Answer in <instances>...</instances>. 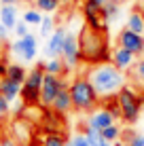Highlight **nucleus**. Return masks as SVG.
I'll return each mask as SVG.
<instances>
[{"label":"nucleus","mask_w":144,"mask_h":146,"mask_svg":"<svg viewBox=\"0 0 144 146\" xmlns=\"http://www.w3.org/2000/svg\"><path fill=\"white\" fill-rule=\"evenodd\" d=\"M85 76L91 80L93 89L98 91L102 102L108 100V98H115V95L125 87V72L119 70L112 62H104V64L89 66Z\"/></svg>","instance_id":"1"},{"label":"nucleus","mask_w":144,"mask_h":146,"mask_svg":"<svg viewBox=\"0 0 144 146\" xmlns=\"http://www.w3.org/2000/svg\"><path fill=\"white\" fill-rule=\"evenodd\" d=\"M78 47H81V57L87 66L110 62V57H112V49H110V42H108V32L93 30L87 23L78 32Z\"/></svg>","instance_id":"2"},{"label":"nucleus","mask_w":144,"mask_h":146,"mask_svg":"<svg viewBox=\"0 0 144 146\" xmlns=\"http://www.w3.org/2000/svg\"><path fill=\"white\" fill-rule=\"evenodd\" d=\"M70 95H72V104L76 112H93L98 108V104L102 102L98 91L93 89L91 80L85 74H78L70 80Z\"/></svg>","instance_id":"3"},{"label":"nucleus","mask_w":144,"mask_h":146,"mask_svg":"<svg viewBox=\"0 0 144 146\" xmlns=\"http://www.w3.org/2000/svg\"><path fill=\"white\" fill-rule=\"evenodd\" d=\"M42 80H44V68H42V64H36V66L28 72V76L21 85V95H19V98L23 100L26 106H40Z\"/></svg>","instance_id":"4"},{"label":"nucleus","mask_w":144,"mask_h":146,"mask_svg":"<svg viewBox=\"0 0 144 146\" xmlns=\"http://www.w3.org/2000/svg\"><path fill=\"white\" fill-rule=\"evenodd\" d=\"M117 100H119V106H121V112H123V121L125 123L133 125L140 117V110H142V95L136 91L133 87H123L121 91L117 93Z\"/></svg>","instance_id":"5"},{"label":"nucleus","mask_w":144,"mask_h":146,"mask_svg":"<svg viewBox=\"0 0 144 146\" xmlns=\"http://www.w3.org/2000/svg\"><path fill=\"white\" fill-rule=\"evenodd\" d=\"M68 80L64 76H55V74H49L44 72V80H42V87H40V106L42 108H51L53 102H55L57 93L62 91L64 87H68Z\"/></svg>","instance_id":"6"},{"label":"nucleus","mask_w":144,"mask_h":146,"mask_svg":"<svg viewBox=\"0 0 144 146\" xmlns=\"http://www.w3.org/2000/svg\"><path fill=\"white\" fill-rule=\"evenodd\" d=\"M62 59H64V64L68 66V70H76L83 64L81 47H78V34L68 32L66 42H64V51H62Z\"/></svg>","instance_id":"7"},{"label":"nucleus","mask_w":144,"mask_h":146,"mask_svg":"<svg viewBox=\"0 0 144 146\" xmlns=\"http://www.w3.org/2000/svg\"><path fill=\"white\" fill-rule=\"evenodd\" d=\"M117 44L127 51H131L136 57L144 55V34H138L129 28H123L121 32L117 34Z\"/></svg>","instance_id":"8"},{"label":"nucleus","mask_w":144,"mask_h":146,"mask_svg":"<svg viewBox=\"0 0 144 146\" xmlns=\"http://www.w3.org/2000/svg\"><path fill=\"white\" fill-rule=\"evenodd\" d=\"M83 19H85V23L89 28L108 32V26H110V23L104 19L102 7H98V4L91 2V0H83Z\"/></svg>","instance_id":"9"},{"label":"nucleus","mask_w":144,"mask_h":146,"mask_svg":"<svg viewBox=\"0 0 144 146\" xmlns=\"http://www.w3.org/2000/svg\"><path fill=\"white\" fill-rule=\"evenodd\" d=\"M11 51L13 55H17L21 62H32L38 53V40L34 34H26L23 38H17L11 44Z\"/></svg>","instance_id":"10"},{"label":"nucleus","mask_w":144,"mask_h":146,"mask_svg":"<svg viewBox=\"0 0 144 146\" xmlns=\"http://www.w3.org/2000/svg\"><path fill=\"white\" fill-rule=\"evenodd\" d=\"M66 36H68V30H66V28H55V32L47 38V44H44V55H47V57H62Z\"/></svg>","instance_id":"11"},{"label":"nucleus","mask_w":144,"mask_h":146,"mask_svg":"<svg viewBox=\"0 0 144 146\" xmlns=\"http://www.w3.org/2000/svg\"><path fill=\"white\" fill-rule=\"evenodd\" d=\"M115 121L117 119L110 114V110H108L106 106H102V108H96L93 112H89L87 127H93V129H98V131H102V129H106L108 125H112Z\"/></svg>","instance_id":"12"},{"label":"nucleus","mask_w":144,"mask_h":146,"mask_svg":"<svg viewBox=\"0 0 144 146\" xmlns=\"http://www.w3.org/2000/svg\"><path fill=\"white\" fill-rule=\"evenodd\" d=\"M110 62L115 64L119 70L127 72V70H131L133 64H136V55H133L131 51H127V49H123V47H119V44H117V49H112Z\"/></svg>","instance_id":"13"},{"label":"nucleus","mask_w":144,"mask_h":146,"mask_svg":"<svg viewBox=\"0 0 144 146\" xmlns=\"http://www.w3.org/2000/svg\"><path fill=\"white\" fill-rule=\"evenodd\" d=\"M53 110H55L57 114H62V117H66L68 112H72L74 110V104H72V95H70V85L68 87H64L62 91L57 93L55 102H53Z\"/></svg>","instance_id":"14"},{"label":"nucleus","mask_w":144,"mask_h":146,"mask_svg":"<svg viewBox=\"0 0 144 146\" xmlns=\"http://www.w3.org/2000/svg\"><path fill=\"white\" fill-rule=\"evenodd\" d=\"M0 93H2L9 102H13L15 98L21 95V83H15V80L9 78V76H0Z\"/></svg>","instance_id":"15"},{"label":"nucleus","mask_w":144,"mask_h":146,"mask_svg":"<svg viewBox=\"0 0 144 146\" xmlns=\"http://www.w3.org/2000/svg\"><path fill=\"white\" fill-rule=\"evenodd\" d=\"M42 68H44V72L55 74V76H64V74L70 72V70H68V66L64 64L62 57H49V62H44Z\"/></svg>","instance_id":"16"},{"label":"nucleus","mask_w":144,"mask_h":146,"mask_svg":"<svg viewBox=\"0 0 144 146\" xmlns=\"http://www.w3.org/2000/svg\"><path fill=\"white\" fill-rule=\"evenodd\" d=\"M0 23H4L9 30H15V26H17V9H15V4H4L0 9Z\"/></svg>","instance_id":"17"},{"label":"nucleus","mask_w":144,"mask_h":146,"mask_svg":"<svg viewBox=\"0 0 144 146\" xmlns=\"http://www.w3.org/2000/svg\"><path fill=\"white\" fill-rule=\"evenodd\" d=\"M102 13H104V19H106L108 23H112L115 19H119V13H121L119 0H108V2L102 7Z\"/></svg>","instance_id":"18"},{"label":"nucleus","mask_w":144,"mask_h":146,"mask_svg":"<svg viewBox=\"0 0 144 146\" xmlns=\"http://www.w3.org/2000/svg\"><path fill=\"white\" fill-rule=\"evenodd\" d=\"M83 131H85L87 138H89V146H110V142H108V140L104 138V133L98 131V129L87 127V125H85V129H83Z\"/></svg>","instance_id":"19"},{"label":"nucleus","mask_w":144,"mask_h":146,"mask_svg":"<svg viewBox=\"0 0 144 146\" xmlns=\"http://www.w3.org/2000/svg\"><path fill=\"white\" fill-rule=\"evenodd\" d=\"M125 28H129L133 32H138V34H144V15L140 11H131L129 17H127V26Z\"/></svg>","instance_id":"20"},{"label":"nucleus","mask_w":144,"mask_h":146,"mask_svg":"<svg viewBox=\"0 0 144 146\" xmlns=\"http://www.w3.org/2000/svg\"><path fill=\"white\" fill-rule=\"evenodd\" d=\"M4 76H9V78H13L15 83H21V85H23V80H26L28 72H26V68H23L21 64H9L7 74H4Z\"/></svg>","instance_id":"21"},{"label":"nucleus","mask_w":144,"mask_h":146,"mask_svg":"<svg viewBox=\"0 0 144 146\" xmlns=\"http://www.w3.org/2000/svg\"><path fill=\"white\" fill-rule=\"evenodd\" d=\"M34 7L40 13H55L62 7V0H34Z\"/></svg>","instance_id":"22"},{"label":"nucleus","mask_w":144,"mask_h":146,"mask_svg":"<svg viewBox=\"0 0 144 146\" xmlns=\"http://www.w3.org/2000/svg\"><path fill=\"white\" fill-rule=\"evenodd\" d=\"M40 146H66V138H64L62 133H57V131H49L42 138Z\"/></svg>","instance_id":"23"},{"label":"nucleus","mask_w":144,"mask_h":146,"mask_svg":"<svg viewBox=\"0 0 144 146\" xmlns=\"http://www.w3.org/2000/svg\"><path fill=\"white\" fill-rule=\"evenodd\" d=\"M44 15H40V11L38 9H28L26 13H23V21L28 23V26H40Z\"/></svg>","instance_id":"24"},{"label":"nucleus","mask_w":144,"mask_h":146,"mask_svg":"<svg viewBox=\"0 0 144 146\" xmlns=\"http://www.w3.org/2000/svg\"><path fill=\"white\" fill-rule=\"evenodd\" d=\"M104 106H106L108 110H110V114L115 117L117 121H123V112H121V106H119V100H117V95L115 98H108V100H104Z\"/></svg>","instance_id":"25"},{"label":"nucleus","mask_w":144,"mask_h":146,"mask_svg":"<svg viewBox=\"0 0 144 146\" xmlns=\"http://www.w3.org/2000/svg\"><path fill=\"white\" fill-rule=\"evenodd\" d=\"M38 28H40V36L49 38L53 32H55V21H53V19L49 17V13H47V15L42 17V21H40V26H38Z\"/></svg>","instance_id":"26"},{"label":"nucleus","mask_w":144,"mask_h":146,"mask_svg":"<svg viewBox=\"0 0 144 146\" xmlns=\"http://www.w3.org/2000/svg\"><path fill=\"white\" fill-rule=\"evenodd\" d=\"M102 133H104V138H106L108 142L112 144V142H117V140L121 138V133H123V131H121V127H119L117 123H112V125H108L106 129H102Z\"/></svg>","instance_id":"27"},{"label":"nucleus","mask_w":144,"mask_h":146,"mask_svg":"<svg viewBox=\"0 0 144 146\" xmlns=\"http://www.w3.org/2000/svg\"><path fill=\"white\" fill-rule=\"evenodd\" d=\"M131 78L136 80L138 85L144 89V57L138 59L136 64H133V72H131Z\"/></svg>","instance_id":"28"},{"label":"nucleus","mask_w":144,"mask_h":146,"mask_svg":"<svg viewBox=\"0 0 144 146\" xmlns=\"http://www.w3.org/2000/svg\"><path fill=\"white\" fill-rule=\"evenodd\" d=\"M125 144H127V146H144V133L131 131V135L125 140Z\"/></svg>","instance_id":"29"},{"label":"nucleus","mask_w":144,"mask_h":146,"mask_svg":"<svg viewBox=\"0 0 144 146\" xmlns=\"http://www.w3.org/2000/svg\"><path fill=\"white\" fill-rule=\"evenodd\" d=\"M70 140H72V144H74V146H89V138H87V133H85V131L74 133Z\"/></svg>","instance_id":"30"},{"label":"nucleus","mask_w":144,"mask_h":146,"mask_svg":"<svg viewBox=\"0 0 144 146\" xmlns=\"http://www.w3.org/2000/svg\"><path fill=\"white\" fill-rule=\"evenodd\" d=\"M26 34H30V26L21 19V21H17V26H15V36H17V38H23Z\"/></svg>","instance_id":"31"},{"label":"nucleus","mask_w":144,"mask_h":146,"mask_svg":"<svg viewBox=\"0 0 144 146\" xmlns=\"http://www.w3.org/2000/svg\"><path fill=\"white\" fill-rule=\"evenodd\" d=\"M9 104H11V102L0 93V117H7V114H9V110H11V108H9Z\"/></svg>","instance_id":"32"},{"label":"nucleus","mask_w":144,"mask_h":146,"mask_svg":"<svg viewBox=\"0 0 144 146\" xmlns=\"http://www.w3.org/2000/svg\"><path fill=\"white\" fill-rule=\"evenodd\" d=\"M7 38H9V28L4 23H0V42H4Z\"/></svg>","instance_id":"33"},{"label":"nucleus","mask_w":144,"mask_h":146,"mask_svg":"<svg viewBox=\"0 0 144 146\" xmlns=\"http://www.w3.org/2000/svg\"><path fill=\"white\" fill-rule=\"evenodd\" d=\"M0 146H15V142L9 140V138H4V140H0Z\"/></svg>","instance_id":"34"},{"label":"nucleus","mask_w":144,"mask_h":146,"mask_svg":"<svg viewBox=\"0 0 144 146\" xmlns=\"http://www.w3.org/2000/svg\"><path fill=\"white\" fill-rule=\"evenodd\" d=\"M91 2H96V4H98V7H104V4H106V2H108V0H91Z\"/></svg>","instance_id":"35"},{"label":"nucleus","mask_w":144,"mask_h":146,"mask_svg":"<svg viewBox=\"0 0 144 146\" xmlns=\"http://www.w3.org/2000/svg\"><path fill=\"white\" fill-rule=\"evenodd\" d=\"M19 0H2V4H17Z\"/></svg>","instance_id":"36"},{"label":"nucleus","mask_w":144,"mask_h":146,"mask_svg":"<svg viewBox=\"0 0 144 146\" xmlns=\"http://www.w3.org/2000/svg\"><path fill=\"white\" fill-rule=\"evenodd\" d=\"M66 146H74V144H72V140H70V138H66Z\"/></svg>","instance_id":"37"},{"label":"nucleus","mask_w":144,"mask_h":146,"mask_svg":"<svg viewBox=\"0 0 144 146\" xmlns=\"http://www.w3.org/2000/svg\"><path fill=\"white\" fill-rule=\"evenodd\" d=\"M74 0H62V4H72Z\"/></svg>","instance_id":"38"},{"label":"nucleus","mask_w":144,"mask_h":146,"mask_svg":"<svg viewBox=\"0 0 144 146\" xmlns=\"http://www.w3.org/2000/svg\"><path fill=\"white\" fill-rule=\"evenodd\" d=\"M140 13H142V15H144V2H142V4H140Z\"/></svg>","instance_id":"39"},{"label":"nucleus","mask_w":144,"mask_h":146,"mask_svg":"<svg viewBox=\"0 0 144 146\" xmlns=\"http://www.w3.org/2000/svg\"><path fill=\"white\" fill-rule=\"evenodd\" d=\"M2 7H4V4H2V0H0V9H2Z\"/></svg>","instance_id":"40"}]
</instances>
